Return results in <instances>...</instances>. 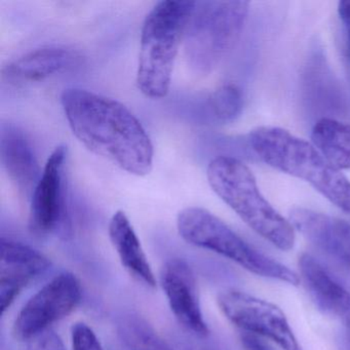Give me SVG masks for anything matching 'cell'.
I'll return each instance as SVG.
<instances>
[{
	"instance_id": "ba28073f",
	"label": "cell",
	"mask_w": 350,
	"mask_h": 350,
	"mask_svg": "<svg viewBox=\"0 0 350 350\" xmlns=\"http://www.w3.org/2000/svg\"><path fill=\"white\" fill-rule=\"evenodd\" d=\"M218 304L243 333L271 340L284 350H301L286 315L276 305L237 290L221 293Z\"/></svg>"
},
{
	"instance_id": "3957f363",
	"label": "cell",
	"mask_w": 350,
	"mask_h": 350,
	"mask_svg": "<svg viewBox=\"0 0 350 350\" xmlns=\"http://www.w3.org/2000/svg\"><path fill=\"white\" fill-rule=\"evenodd\" d=\"M196 1L163 0L147 14L141 32L137 85L153 100L171 88L174 65Z\"/></svg>"
},
{
	"instance_id": "cb8c5ba5",
	"label": "cell",
	"mask_w": 350,
	"mask_h": 350,
	"mask_svg": "<svg viewBox=\"0 0 350 350\" xmlns=\"http://www.w3.org/2000/svg\"><path fill=\"white\" fill-rule=\"evenodd\" d=\"M345 325V343L347 350H350V319L344 323Z\"/></svg>"
},
{
	"instance_id": "4fadbf2b",
	"label": "cell",
	"mask_w": 350,
	"mask_h": 350,
	"mask_svg": "<svg viewBox=\"0 0 350 350\" xmlns=\"http://www.w3.org/2000/svg\"><path fill=\"white\" fill-rule=\"evenodd\" d=\"M0 159L19 193L30 200L42 172L28 139L10 122L1 124Z\"/></svg>"
},
{
	"instance_id": "e0dca14e",
	"label": "cell",
	"mask_w": 350,
	"mask_h": 350,
	"mask_svg": "<svg viewBox=\"0 0 350 350\" xmlns=\"http://www.w3.org/2000/svg\"><path fill=\"white\" fill-rule=\"evenodd\" d=\"M311 139L336 169L350 170V124L321 118L313 126Z\"/></svg>"
},
{
	"instance_id": "603a6c76",
	"label": "cell",
	"mask_w": 350,
	"mask_h": 350,
	"mask_svg": "<svg viewBox=\"0 0 350 350\" xmlns=\"http://www.w3.org/2000/svg\"><path fill=\"white\" fill-rule=\"evenodd\" d=\"M338 14L343 23L350 22V0L340 1L339 5H338Z\"/></svg>"
},
{
	"instance_id": "d6986e66",
	"label": "cell",
	"mask_w": 350,
	"mask_h": 350,
	"mask_svg": "<svg viewBox=\"0 0 350 350\" xmlns=\"http://www.w3.org/2000/svg\"><path fill=\"white\" fill-rule=\"evenodd\" d=\"M211 116L220 124H230L241 116L243 97L241 89L234 83H225L215 90L208 99Z\"/></svg>"
},
{
	"instance_id": "7c38bea8",
	"label": "cell",
	"mask_w": 350,
	"mask_h": 350,
	"mask_svg": "<svg viewBox=\"0 0 350 350\" xmlns=\"http://www.w3.org/2000/svg\"><path fill=\"white\" fill-rule=\"evenodd\" d=\"M288 220L309 243L350 268V223L308 208H296Z\"/></svg>"
},
{
	"instance_id": "44dd1931",
	"label": "cell",
	"mask_w": 350,
	"mask_h": 350,
	"mask_svg": "<svg viewBox=\"0 0 350 350\" xmlns=\"http://www.w3.org/2000/svg\"><path fill=\"white\" fill-rule=\"evenodd\" d=\"M28 350H66L60 336L49 329L28 341Z\"/></svg>"
},
{
	"instance_id": "7a4b0ae2",
	"label": "cell",
	"mask_w": 350,
	"mask_h": 350,
	"mask_svg": "<svg viewBox=\"0 0 350 350\" xmlns=\"http://www.w3.org/2000/svg\"><path fill=\"white\" fill-rule=\"evenodd\" d=\"M250 145L266 165L304 180L340 210L350 215V182L313 143L278 126L252 131Z\"/></svg>"
},
{
	"instance_id": "2e32d148",
	"label": "cell",
	"mask_w": 350,
	"mask_h": 350,
	"mask_svg": "<svg viewBox=\"0 0 350 350\" xmlns=\"http://www.w3.org/2000/svg\"><path fill=\"white\" fill-rule=\"evenodd\" d=\"M108 232L124 269L133 278L147 288H154L157 278L140 239L126 213L122 211L114 213L109 222Z\"/></svg>"
},
{
	"instance_id": "ffe728a7",
	"label": "cell",
	"mask_w": 350,
	"mask_h": 350,
	"mask_svg": "<svg viewBox=\"0 0 350 350\" xmlns=\"http://www.w3.org/2000/svg\"><path fill=\"white\" fill-rule=\"evenodd\" d=\"M72 350H104L97 335L87 323H75L71 329Z\"/></svg>"
},
{
	"instance_id": "52a82bcc",
	"label": "cell",
	"mask_w": 350,
	"mask_h": 350,
	"mask_svg": "<svg viewBox=\"0 0 350 350\" xmlns=\"http://www.w3.org/2000/svg\"><path fill=\"white\" fill-rule=\"evenodd\" d=\"M81 297V282L75 274H58L22 307L14 321V337L20 341H29L70 314L79 306Z\"/></svg>"
},
{
	"instance_id": "7402d4cb",
	"label": "cell",
	"mask_w": 350,
	"mask_h": 350,
	"mask_svg": "<svg viewBox=\"0 0 350 350\" xmlns=\"http://www.w3.org/2000/svg\"><path fill=\"white\" fill-rule=\"evenodd\" d=\"M239 339L243 350H274L265 339L260 336L241 332Z\"/></svg>"
},
{
	"instance_id": "8fae6325",
	"label": "cell",
	"mask_w": 350,
	"mask_h": 350,
	"mask_svg": "<svg viewBox=\"0 0 350 350\" xmlns=\"http://www.w3.org/2000/svg\"><path fill=\"white\" fill-rule=\"evenodd\" d=\"M0 249V306L3 314L20 293L50 268L51 261L33 247L7 237H1Z\"/></svg>"
},
{
	"instance_id": "ac0fdd59",
	"label": "cell",
	"mask_w": 350,
	"mask_h": 350,
	"mask_svg": "<svg viewBox=\"0 0 350 350\" xmlns=\"http://www.w3.org/2000/svg\"><path fill=\"white\" fill-rule=\"evenodd\" d=\"M118 336L129 350H175L147 321L126 315L118 325Z\"/></svg>"
},
{
	"instance_id": "30bf717a",
	"label": "cell",
	"mask_w": 350,
	"mask_h": 350,
	"mask_svg": "<svg viewBox=\"0 0 350 350\" xmlns=\"http://www.w3.org/2000/svg\"><path fill=\"white\" fill-rule=\"evenodd\" d=\"M161 284L178 321L198 337L208 336L196 276L190 266L182 259L169 260L161 269Z\"/></svg>"
},
{
	"instance_id": "9a60e30c",
	"label": "cell",
	"mask_w": 350,
	"mask_h": 350,
	"mask_svg": "<svg viewBox=\"0 0 350 350\" xmlns=\"http://www.w3.org/2000/svg\"><path fill=\"white\" fill-rule=\"evenodd\" d=\"M73 58V53L64 46L36 49L3 67V79L12 85L38 83L68 68Z\"/></svg>"
},
{
	"instance_id": "6da1fadb",
	"label": "cell",
	"mask_w": 350,
	"mask_h": 350,
	"mask_svg": "<svg viewBox=\"0 0 350 350\" xmlns=\"http://www.w3.org/2000/svg\"><path fill=\"white\" fill-rule=\"evenodd\" d=\"M61 104L75 138L91 152L131 175L152 171L150 137L124 104L79 88L65 90Z\"/></svg>"
},
{
	"instance_id": "5bb4252c",
	"label": "cell",
	"mask_w": 350,
	"mask_h": 350,
	"mask_svg": "<svg viewBox=\"0 0 350 350\" xmlns=\"http://www.w3.org/2000/svg\"><path fill=\"white\" fill-rule=\"evenodd\" d=\"M299 268L303 282L319 310L343 323L350 319V292L309 254L299 258Z\"/></svg>"
},
{
	"instance_id": "8992f818",
	"label": "cell",
	"mask_w": 350,
	"mask_h": 350,
	"mask_svg": "<svg viewBox=\"0 0 350 350\" xmlns=\"http://www.w3.org/2000/svg\"><path fill=\"white\" fill-rule=\"evenodd\" d=\"M177 228L186 243L219 254L247 271L294 286L300 282L301 278L294 271L252 247L206 208H183L178 214Z\"/></svg>"
},
{
	"instance_id": "277c9868",
	"label": "cell",
	"mask_w": 350,
	"mask_h": 350,
	"mask_svg": "<svg viewBox=\"0 0 350 350\" xmlns=\"http://www.w3.org/2000/svg\"><path fill=\"white\" fill-rule=\"evenodd\" d=\"M206 178L213 191L260 237L282 251L294 247V226L262 196L245 163L226 155L215 157L208 163Z\"/></svg>"
},
{
	"instance_id": "9c48e42d",
	"label": "cell",
	"mask_w": 350,
	"mask_h": 350,
	"mask_svg": "<svg viewBox=\"0 0 350 350\" xmlns=\"http://www.w3.org/2000/svg\"><path fill=\"white\" fill-rule=\"evenodd\" d=\"M67 147H56L49 157L40 181L30 198L29 228L38 235L54 232L64 224V167Z\"/></svg>"
},
{
	"instance_id": "5b68a950",
	"label": "cell",
	"mask_w": 350,
	"mask_h": 350,
	"mask_svg": "<svg viewBox=\"0 0 350 350\" xmlns=\"http://www.w3.org/2000/svg\"><path fill=\"white\" fill-rule=\"evenodd\" d=\"M247 1H196L184 36V55L193 72L208 75L233 50L249 13Z\"/></svg>"
}]
</instances>
